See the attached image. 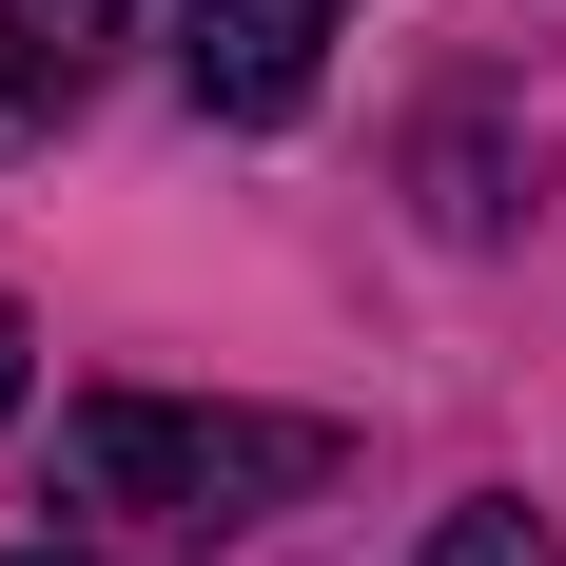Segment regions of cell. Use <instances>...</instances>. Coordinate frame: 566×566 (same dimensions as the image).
Returning a JSON list of instances; mask_svg holds the SVG:
<instances>
[{
    "label": "cell",
    "mask_w": 566,
    "mask_h": 566,
    "mask_svg": "<svg viewBox=\"0 0 566 566\" xmlns=\"http://www.w3.org/2000/svg\"><path fill=\"white\" fill-rule=\"evenodd\" d=\"M59 489H78V509H137V527H254V509H313V489H333V430H313V410L98 391V410H59Z\"/></svg>",
    "instance_id": "cell-1"
},
{
    "label": "cell",
    "mask_w": 566,
    "mask_h": 566,
    "mask_svg": "<svg viewBox=\"0 0 566 566\" xmlns=\"http://www.w3.org/2000/svg\"><path fill=\"white\" fill-rule=\"evenodd\" d=\"M333 20L352 0H176V78L216 117H293L313 78H333Z\"/></svg>",
    "instance_id": "cell-2"
},
{
    "label": "cell",
    "mask_w": 566,
    "mask_h": 566,
    "mask_svg": "<svg viewBox=\"0 0 566 566\" xmlns=\"http://www.w3.org/2000/svg\"><path fill=\"white\" fill-rule=\"evenodd\" d=\"M117 20H137V0H0V59H20V78H78Z\"/></svg>",
    "instance_id": "cell-3"
},
{
    "label": "cell",
    "mask_w": 566,
    "mask_h": 566,
    "mask_svg": "<svg viewBox=\"0 0 566 566\" xmlns=\"http://www.w3.org/2000/svg\"><path fill=\"white\" fill-rule=\"evenodd\" d=\"M430 566H566V547H547V509H450Z\"/></svg>",
    "instance_id": "cell-4"
},
{
    "label": "cell",
    "mask_w": 566,
    "mask_h": 566,
    "mask_svg": "<svg viewBox=\"0 0 566 566\" xmlns=\"http://www.w3.org/2000/svg\"><path fill=\"white\" fill-rule=\"evenodd\" d=\"M0 410H20V293H0Z\"/></svg>",
    "instance_id": "cell-5"
},
{
    "label": "cell",
    "mask_w": 566,
    "mask_h": 566,
    "mask_svg": "<svg viewBox=\"0 0 566 566\" xmlns=\"http://www.w3.org/2000/svg\"><path fill=\"white\" fill-rule=\"evenodd\" d=\"M0 566H78V547H0Z\"/></svg>",
    "instance_id": "cell-6"
}]
</instances>
